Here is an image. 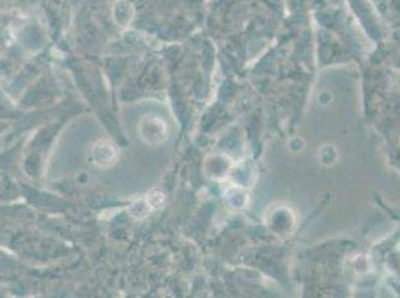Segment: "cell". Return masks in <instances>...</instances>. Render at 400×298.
I'll list each match as a JSON object with an SVG mask.
<instances>
[{
    "label": "cell",
    "mask_w": 400,
    "mask_h": 298,
    "mask_svg": "<svg viewBox=\"0 0 400 298\" xmlns=\"http://www.w3.org/2000/svg\"><path fill=\"white\" fill-rule=\"evenodd\" d=\"M142 139L150 143H158L166 139V124L157 116H145L139 124Z\"/></svg>",
    "instance_id": "6da1fadb"
}]
</instances>
